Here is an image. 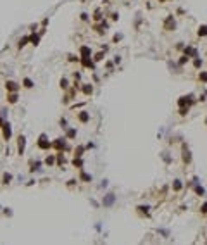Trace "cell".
I'll return each mask as SVG.
<instances>
[{"mask_svg": "<svg viewBox=\"0 0 207 245\" xmlns=\"http://www.w3.org/2000/svg\"><path fill=\"white\" fill-rule=\"evenodd\" d=\"M2 128H4V140H9V138H11V135H12L11 124H9V123H5V124H2Z\"/></svg>", "mask_w": 207, "mask_h": 245, "instance_id": "1", "label": "cell"}, {"mask_svg": "<svg viewBox=\"0 0 207 245\" xmlns=\"http://www.w3.org/2000/svg\"><path fill=\"white\" fill-rule=\"evenodd\" d=\"M24 147H26V138L21 135V136H19V142H18V152H19V154H22V152H24Z\"/></svg>", "mask_w": 207, "mask_h": 245, "instance_id": "2", "label": "cell"}, {"mask_svg": "<svg viewBox=\"0 0 207 245\" xmlns=\"http://www.w3.org/2000/svg\"><path fill=\"white\" fill-rule=\"evenodd\" d=\"M5 88H7V92H18V83H14V81H7L5 83Z\"/></svg>", "mask_w": 207, "mask_h": 245, "instance_id": "3", "label": "cell"}, {"mask_svg": "<svg viewBox=\"0 0 207 245\" xmlns=\"http://www.w3.org/2000/svg\"><path fill=\"white\" fill-rule=\"evenodd\" d=\"M11 180H12V174H11V173H5V174L2 176V183H4V185H9Z\"/></svg>", "mask_w": 207, "mask_h": 245, "instance_id": "4", "label": "cell"}, {"mask_svg": "<svg viewBox=\"0 0 207 245\" xmlns=\"http://www.w3.org/2000/svg\"><path fill=\"white\" fill-rule=\"evenodd\" d=\"M7 100H9L11 104H16V102H18V93H16V92L9 93V95H7Z\"/></svg>", "mask_w": 207, "mask_h": 245, "instance_id": "5", "label": "cell"}, {"mask_svg": "<svg viewBox=\"0 0 207 245\" xmlns=\"http://www.w3.org/2000/svg\"><path fill=\"white\" fill-rule=\"evenodd\" d=\"M28 41H29V38H28V37H22V38H21V40L18 41V47H19V48H22V47H24V45H26Z\"/></svg>", "mask_w": 207, "mask_h": 245, "instance_id": "6", "label": "cell"}, {"mask_svg": "<svg viewBox=\"0 0 207 245\" xmlns=\"http://www.w3.org/2000/svg\"><path fill=\"white\" fill-rule=\"evenodd\" d=\"M29 41H31L33 45H38V41H40V35H33V37L29 38Z\"/></svg>", "mask_w": 207, "mask_h": 245, "instance_id": "7", "label": "cell"}, {"mask_svg": "<svg viewBox=\"0 0 207 245\" xmlns=\"http://www.w3.org/2000/svg\"><path fill=\"white\" fill-rule=\"evenodd\" d=\"M22 83H24V86H26V88H31V86H33V81H31L29 78H24V81H22Z\"/></svg>", "mask_w": 207, "mask_h": 245, "instance_id": "8", "label": "cell"}, {"mask_svg": "<svg viewBox=\"0 0 207 245\" xmlns=\"http://www.w3.org/2000/svg\"><path fill=\"white\" fill-rule=\"evenodd\" d=\"M4 214H5V216H12V211H11V209H4Z\"/></svg>", "mask_w": 207, "mask_h": 245, "instance_id": "9", "label": "cell"}]
</instances>
